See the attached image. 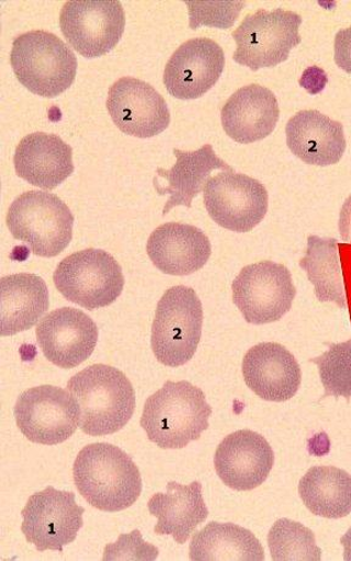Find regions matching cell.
Here are the masks:
<instances>
[{"label": "cell", "instance_id": "cell-1", "mask_svg": "<svg viewBox=\"0 0 351 561\" xmlns=\"http://www.w3.org/2000/svg\"><path fill=\"white\" fill-rule=\"evenodd\" d=\"M73 480L92 507L115 513L134 505L141 493L140 472L123 449L99 443L86 446L73 465Z\"/></svg>", "mask_w": 351, "mask_h": 561}, {"label": "cell", "instance_id": "cell-2", "mask_svg": "<svg viewBox=\"0 0 351 561\" xmlns=\"http://www.w3.org/2000/svg\"><path fill=\"white\" fill-rule=\"evenodd\" d=\"M212 414L200 388L189 381H167L147 400L140 426L158 447L181 449L202 437Z\"/></svg>", "mask_w": 351, "mask_h": 561}, {"label": "cell", "instance_id": "cell-3", "mask_svg": "<svg viewBox=\"0 0 351 561\" xmlns=\"http://www.w3.org/2000/svg\"><path fill=\"white\" fill-rule=\"evenodd\" d=\"M68 389L80 405V426L87 435L115 434L135 413V389L125 374L114 367H88L69 380Z\"/></svg>", "mask_w": 351, "mask_h": 561}, {"label": "cell", "instance_id": "cell-4", "mask_svg": "<svg viewBox=\"0 0 351 561\" xmlns=\"http://www.w3.org/2000/svg\"><path fill=\"white\" fill-rule=\"evenodd\" d=\"M10 62L19 82L43 98L59 96L76 79L73 51L46 31H31L15 38Z\"/></svg>", "mask_w": 351, "mask_h": 561}, {"label": "cell", "instance_id": "cell-5", "mask_svg": "<svg viewBox=\"0 0 351 561\" xmlns=\"http://www.w3.org/2000/svg\"><path fill=\"white\" fill-rule=\"evenodd\" d=\"M73 222L68 205L57 195L39 191L16 197L7 216L11 236L41 257L58 256L69 247Z\"/></svg>", "mask_w": 351, "mask_h": 561}, {"label": "cell", "instance_id": "cell-6", "mask_svg": "<svg viewBox=\"0 0 351 561\" xmlns=\"http://www.w3.org/2000/svg\"><path fill=\"white\" fill-rule=\"evenodd\" d=\"M203 306L192 288L173 286L161 297L151 327V348L168 367H181L195 355L201 343Z\"/></svg>", "mask_w": 351, "mask_h": 561}, {"label": "cell", "instance_id": "cell-7", "mask_svg": "<svg viewBox=\"0 0 351 561\" xmlns=\"http://www.w3.org/2000/svg\"><path fill=\"white\" fill-rule=\"evenodd\" d=\"M55 288L88 311L114 304L125 278L116 260L104 250L87 249L64 259L54 272Z\"/></svg>", "mask_w": 351, "mask_h": 561}, {"label": "cell", "instance_id": "cell-8", "mask_svg": "<svg viewBox=\"0 0 351 561\" xmlns=\"http://www.w3.org/2000/svg\"><path fill=\"white\" fill-rule=\"evenodd\" d=\"M302 22L301 15L281 8L273 11L260 9L247 15L233 33L237 43L235 61L252 71L284 62L292 49L302 43Z\"/></svg>", "mask_w": 351, "mask_h": 561}, {"label": "cell", "instance_id": "cell-9", "mask_svg": "<svg viewBox=\"0 0 351 561\" xmlns=\"http://www.w3.org/2000/svg\"><path fill=\"white\" fill-rule=\"evenodd\" d=\"M14 415L22 435L46 446L65 443L81 425L80 405L73 394L52 385L22 392Z\"/></svg>", "mask_w": 351, "mask_h": 561}, {"label": "cell", "instance_id": "cell-10", "mask_svg": "<svg viewBox=\"0 0 351 561\" xmlns=\"http://www.w3.org/2000/svg\"><path fill=\"white\" fill-rule=\"evenodd\" d=\"M234 302L249 324L280 321L291 311L296 289L290 270L263 261L240 271L233 284Z\"/></svg>", "mask_w": 351, "mask_h": 561}, {"label": "cell", "instance_id": "cell-11", "mask_svg": "<svg viewBox=\"0 0 351 561\" xmlns=\"http://www.w3.org/2000/svg\"><path fill=\"white\" fill-rule=\"evenodd\" d=\"M125 27V10L117 0H73L61 9L63 35L87 59L101 58L113 50Z\"/></svg>", "mask_w": 351, "mask_h": 561}, {"label": "cell", "instance_id": "cell-12", "mask_svg": "<svg viewBox=\"0 0 351 561\" xmlns=\"http://www.w3.org/2000/svg\"><path fill=\"white\" fill-rule=\"evenodd\" d=\"M204 203L219 227L248 233L267 216L269 194L263 184L249 175L226 171L207 181Z\"/></svg>", "mask_w": 351, "mask_h": 561}, {"label": "cell", "instance_id": "cell-13", "mask_svg": "<svg viewBox=\"0 0 351 561\" xmlns=\"http://www.w3.org/2000/svg\"><path fill=\"white\" fill-rule=\"evenodd\" d=\"M83 514L73 492L48 486L33 494L22 510L21 531L37 551L63 552L64 546L72 543L81 530Z\"/></svg>", "mask_w": 351, "mask_h": 561}, {"label": "cell", "instance_id": "cell-14", "mask_svg": "<svg viewBox=\"0 0 351 561\" xmlns=\"http://www.w3.org/2000/svg\"><path fill=\"white\" fill-rule=\"evenodd\" d=\"M106 107L117 128L137 138L159 136L171 121L163 98L134 77H124L110 87Z\"/></svg>", "mask_w": 351, "mask_h": 561}, {"label": "cell", "instance_id": "cell-15", "mask_svg": "<svg viewBox=\"0 0 351 561\" xmlns=\"http://www.w3.org/2000/svg\"><path fill=\"white\" fill-rule=\"evenodd\" d=\"M36 335L44 356L53 365L73 369L92 356L99 332L91 317L76 308L63 307L42 319Z\"/></svg>", "mask_w": 351, "mask_h": 561}, {"label": "cell", "instance_id": "cell-16", "mask_svg": "<svg viewBox=\"0 0 351 561\" xmlns=\"http://www.w3.org/2000/svg\"><path fill=\"white\" fill-rule=\"evenodd\" d=\"M225 69V53L208 38H194L172 54L163 71L168 92L181 101H192L211 91Z\"/></svg>", "mask_w": 351, "mask_h": 561}, {"label": "cell", "instance_id": "cell-17", "mask_svg": "<svg viewBox=\"0 0 351 561\" xmlns=\"http://www.w3.org/2000/svg\"><path fill=\"white\" fill-rule=\"evenodd\" d=\"M273 463V450L267 438L251 431H239L225 437L214 458L218 478L236 491L261 486Z\"/></svg>", "mask_w": 351, "mask_h": 561}, {"label": "cell", "instance_id": "cell-18", "mask_svg": "<svg viewBox=\"0 0 351 561\" xmlns=\"http://www.w3.org/2000/svg\"><path fill=\"white\" fill-rule=\"evenodd\" d=\"M241 369L248 388L265 401H290L301 388L299 363L287 348L276 343H262L250 348Z\"/></svg>", "mask_w": 351, "mask_h": 561}, {"label": "cell", "instance_id": "cell-19", "mask_svg": "<svg viewBox=\"0 0 351 561\" xmlns=\"http://www.w3.org/2000/svg\"><path fill=\"white\" fill-rule=\"evenodd\" d=\"M301 267L315 288L318 301L347 310L351 301V244L310 236Z\"/></svg>", "mask_w": 351, "mask_h": 561}, {"label": "cell", "instance_id": "cell-20", "mask_svg": "<svg viewBox=\"0 0 351 561\" xmlns=\"http://www.w3.org/2000/svg\"><path fill=\"white\" fill-rule=\"evenodd\" d=\"M147 252L154 266L162 273L190 276L206 265L212 256V244L200 228L171 222L154 230Z\"/></svg>", "mask_w": 351, "mask_h": 561}, {"label": "cell", "instance_id": "cell-21", "mask_svg": "<svg viewBox=\"0 0 351 561\" xmlns=\"http://www.w3.org/2000/svg\"><path fill=\"white\" fill-rule=\"evenodd\" d=\"M287 146L293 156L314 167H332L342 160L347 141L342 124L317 110H304L285 127Z\"/></svg>", "mask_w": 351, "mask_h": 561}, {"label": "cell", "instance_id": "cell-22", "mask_svg": "<svg viewBox=\"0 0 351 561\" xmlns=\"http://www.w3.org/2000/svg\"><path fill=\"white\" fill-rule=\"evenodd\" d=\"M280 119L276 96L260 84L240 88L222 110L226 135L240 145L269 137Z\"/></svg>", "mask_w": 351, "mask_h": 561}, {"label": "cell", "instance_id": "cell-23", "mask_svg": "<svg viewBox=\"0 0 351 561\" xmlns=\"http://www.w3.org/2000/svg\"><path fill=\"white\" fill-rule=\"evenodd\" d=\"M20 179L53 191L73 173L72 149L58 136L32 134L20 141L14 156Z\"/></svg>", "mask_w": 351, "mask_h": 561}, {"label": "cell", "instance_id": "cell-24", "mask_svg": "<svg viewBox=\"0 0 351 561\" xmlns=\"http://www.w3.org/2000/svg\"><path fill=\"white\" fill-rule=\"evenodd\" d=\"M148 510L159 520L154 531L158 535H171L179 545L189 541L196 527L208 516L200 481H193L191 485L169 482L167 493L152 496L148 502Z\"/></svg>", "mask_w": 351, "mask_h": 561}, {"label": "cell", "instance_id": "cell-25", "mask_svg": "<svg viewBox=\"0 0 351 561\" xmlns=\"http://www.w3.org/2000/svg\"><path fill=\"white\" fill-rule=\"evenodd\" d=\"M178 162L169 171L158 169L159 178L168 182L167 186H161L154 182L159 195H170V201L165 205L162 215H167L173 207H191L192 201L197 194L204 191L211 174L215 170L234 171L233 168L217 158L212 146H204L195 151H182L173 149Z\"/></svg>", "mask_w": 351, "mask_h": 561}, {"label": "cell", "instance_id": "cell-26", "mask_svg": "<svg viewBox=\"0 0 351 561\" xmlns=\"http://www.w3.org/2000/svg\"><path fill=\"white\" fill-rule=\"evenodd\" d=\"M48 308L47 284L36 274H13L0 282L2 336L26 332L38 323Z\"/></svg>", "mask_w": 351, "mask_h": 561}, {"label": "cell", "instance_id": "cell-27", "mask_svg": "<svg viewBox=\"0 0 351 561\" xmlns=\"http://www.w3.org/2000/svg\"><path fill=\"white\" fill-rule=\"evenodd\" d=\"M193 561H262L265 552L251 531L235 524L208 523L190 546Z\"/></svg>", "mask_w": 351, "mask_h": 561}, {"label": "cell", "instance_id": "cell-28", "mask_svg": "<svg viewBox=\"0 0 351 561\" xmlns=\"http://www.w3.org/2000/svg\"><path fill=\"white\" fill-rule=\"evenodd\" d=\"M306 508L326 519H342L351 513V477L336 467H313L299 482Z\"/></svg>", "mask_w": 351, "mask_h": 561}, {"label": "cell", "instance_id": "cell-29", "mask_svg": "<svg viewBox=\"0 0 351 561\" xmlns=\"http://www.w3.org/2000/svg\"><path fill=\"white\" fill-rule=\"evenodd\" d=\"M268 543L274 561H320L322 558L314 533L301 523L290 519L274 523Z\"/></svg>", "mask_w": 351, "mask_h": 561}, {"label": "cell", "instance_id": "cell-30", "mask_svg": "<svg viewBox=\"0 0 351 561\" xmlns=\"http://www.w3.org/2000/svg\"><path fill=\"white\" fill-rule=\"evenodd\" d=\"M329 350L312 359L325 388L324 399L351 398V339L342 344H328Z\"/></svg>", "mask_w": 351, "mask_h": 561}, {"label": "cell", "instance_id": "cell-31", "mask_svg": "<svg viewBox=\"0 0 351 561\" xmlns=\"http://www.w3.org/2000/svg\"><path fill=\"white\" fill-rule=\"evenodd\" d=\"M190 7L191 28L201 25L218 28L233 27L246 4L241 2H185Z\"/></svg>", "mask_w": 351, "mask_h": 561}, {"label": "cell", "instance_id": "cell-32", "mask_svg": "<svg viewBox=\"0 0 351 561\" xmlns=\"http://www.w3.org/2000/svg\"><path fill=\"white\" fill-rule=\"evenodd\" d=\"M159 556V549L143 541L139 530L121 535L116 543L107 545L104 549V561H154Z\"/></svg>", "mask_w": 351, "mask_h": 561}, {"label": "cell", "instance_id": "cell-33", "mask_svg": "<svg viewBox=\"0 0 351 561\" xmlns=\"http://www.w3.org/2000/svg\"><path fill=\"white\" fill-rule=\"evenodd\" d=\"M335 61L339 69L351 75V26L337 33Z\"/></svg>", "mask_w": 351, "mask_h": 561}, {"label": "cell", "instance_id": "cell-34", "mask_svg": "<svg viewBox=\"0 0 351 561\" xmlns=\"http://www.w3.org/2000/svg\"><path fill=\"white\" fill-rule=\"evenodd\" d=\"M339 233L344 243L351 244V195L340 210Z\"/></svg>", "mask_w": 351, "mask_h": 561}, {"label": "cell", "instance_id": "cell-35", "mask_svg": "<svg viewBox=\"0 0 351 561\" xmlns=\"http://www.w3.org/2000/svg\"><path fill=\"white\" fill-rule=\"evenodd\" d=\"M340 543L344 547V560L351 561V527L348 533L342 537Z\"/></svg>", "mask_w": 351, "mask_h": 561}]
</instances>
